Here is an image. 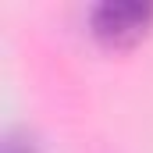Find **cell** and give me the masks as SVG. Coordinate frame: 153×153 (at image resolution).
<instances>
[{
	"instance_id": "1",
	"label": "cell",
	"mask_w": 153,
	"mask_h": 153,
	"mask_svg": "<svg viewBox=\"0 0 153 153\" xmlns=\"http://www.w3.org/2000/svg\"><path fill=\"white\" fill-rule=\"evenodd\" d=\"M153 4L150 0H100L89 11L93 36L107 46H132L150 32Z\"/></svg>"
},
{
	"instance_id": "2",
	"label": "cell",
	"mask_w": 153,
	"mask_h": 153,
	"mask_svg": "<svg viewBox=\"0 0 153 153\" xmlns=\"http://www.w3.org/2000/svg\"><path fill=\"white\" fill-rule=\"evenodd\" d=\"M0 153H39V139L32 128L25 125H14L4 132V143H0Z\"/></svg>"
}]
</instances>
